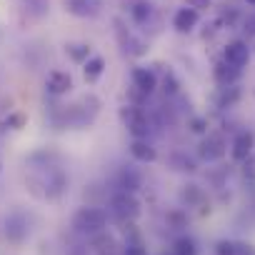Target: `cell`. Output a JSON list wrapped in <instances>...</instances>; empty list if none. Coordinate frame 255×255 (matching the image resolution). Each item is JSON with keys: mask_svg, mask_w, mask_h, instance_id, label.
Listing matches in <instances>:
<instances>
[{"mask_svg": "<svg viewBox=\"0 0 255 255\" xmlns=\"http://www.w3.org/2000/svg\"><path fill=\"white\" fill-rule=\"evenodd\" d=\"M73 228H75V233L93 238V235H98V233H103L108 228V213L103 208L85 205V208H80L73 215Z\"/></svg>", "mask_w": 255, "mask_h": 255, "instance_id": "cell-1", "label": "cell"}, {"mask_svg": "<svg viewBox=\"0 0 255 255\" xmlns=\"http://www.w3.org/2000/svg\"><path fill=\"white\" fill-rule=\"evenodd\" d=\"M120 120H123V128L133 138H148L150 135V120H148V115L140 105L128 103L125 108H120Z\"/></svg>", "mask_w": 255, "mask_h": 255, "instance_id": "cell-2", "label": "cell"}, {"mask_svg": "<svg viewBox=\"0 0 255 255\" xmlns=\"http://www.w3.org/2000/svg\"><path fill=\"white\" fill-rule=\"evenodd\" d=\"M110 213L123 220V223H133L140 215V200L135 198V193H125V190H115L110 195Z\"/></svg>", "mask_w": 255, "mask_h": 255, "instance_id": "cell-3", "label": "cell"}, {"mask_svg": "<svg viewBox=\"0 0 255 255\" xmlns=\"http://www.w3.org/2000/svg\"><path fill=\"white\" fill-rule=\"evenodd\" d=\"M228 153V140L220 133H205V138L198 143V158L203 163H218Z\"/></svg>", "mask_w": 255, "mask_h": 255, "instance_id": "cell-4", "label": "cell"}, {"mask_svg": "<svg viewBox=\"0 0 255 255\" xmlns=\"http://www.w3.org/2000/svg\"><path fill=\"white\" fill-rule=\"evenodd\" d=\"M253 150H255V133L253 130H238L235 138L230 140V158L235 163H243Z\"/></svg>", "mask_w": 255, "mask_h": 255, "instance_id": "cell-5", "label": "cell"}, {"mask_svg": "<svg viewBox=\"0 0 255 255\" xmlns=\"http://www.w3.org/2000/svg\"><path fill=\"white\" fill-rule=\"evenodd\" d=\"M223 60L243 70V68L248 65V60H250V48H248V43H245V40H230V43L223 48Z\"/></svg>", "mask_w": 255, "mask_h": 255, "instance_id": "cell-6", "label": "cell"}, {"mask_svg": "<svg viewBox=\"0 0 255 255\" xmlns=\"http://www.w3.org/2000/svg\"><path fill=\"white\" fill-rule=\"evenodd\" d=\"M130 80H133V88L140 90L145 98H150V95L158 90V75H155L150 68H133Z\"/></svg>", "mask_w": 255, "mask_h": 255, "instance_id": "cell-7", "label": "cell"}, {"mask_svg": "<svg viewBox=\"0 0 255 255\" xmlns=\"http://www.w3.org/2000/svg\"><path fill=\"white\" fill-rule=\"evenodd\" d=\"M240 68H235V65H230V63H225V60H218L215 63V68H213V78H215V83L220 85V88H228V85H238V80H240Z\"/></svg>", "mask_w": 255, "mask_h": 255, "instance_id": "cell-8", "label": "cell"}, {"mask_svg": "<svg viewBox=\"0 0 255 255\" xmlns=\"http://www.w3.org/2000/svg\"><path fill=\"white\" fill-rule=\"evenodd\" d=\"M115 28H118V40H120V45H123V50H125L128 55H145V48H148V45H145L140 38H135L133 33H128L120 20H115Z\"/></svg>", "mask_w": 255, "mask_h": 255, "instance_id": "cell-9", "label": "cell"}, {"mask_svg": "<svg viewBox=\"0 0 255 255\" xmlns=\"http://www.w3.org/2000/svg\"><path fill=\"white\" fill-rule=\"evenodd\" d=\"M128 150H130L133 160H138V163H155L158 160V150L150 145L148 138H133Z\"/></svg>", "mask_w": 255, "mask_h": 255, "instance_id": "cell-10", "label": "cell"}, {"mask_svg": "<svg viewBox=\"0 0 255 255\" xmlns=\"http://www.w3.org/2000/svg\"><path fill=\"white\" fill-rule=\"evenodd\" d=\"M115 185H118V190H125V193H138L143 185V175L135 168H120Z\"/></svg>", "mask_w": 255, "mask_h": 255, "instance_id": "cell-11", "label": "cell"}, {"mask_svg": "<svg viewBox=\"0 0 255 255\" xmlns=\"http://www.w3.org/2000/svg\"><path fill=\"white\" fill-rule=\"evenodd\" d=\"M198 23H200V13L193 10V8H188V5L180 8V10L173 15V28H175L178 33H193Z\"/></svg>", "mask_w": 255, "mask_h": 255, "instance_id": "cell-12", "label": "cell"}, {"mask_svg": "<svg viewBox=\"0 0 255 255\" xmlns=\"http://www.w3.org/2000/svg\"><path fill=\"white\" fill-rule=\"evenodd\" d=\"M45 88H48L50 95H65V93H70V88H73V78H70V73H65V70H53V73L48 75V80H45Z\"/></svg>", "mask_w": 255, "mask_h": 255, "instance_id": "cell-13", "label": "cell"}, {"mask_svg": "<svg viewBox=\"0 0 255 255\" xmlns=\"http://www.w3.org/2000/svg\"><path fill=\"white\" fill-rule=\"evenodd\" d=\"M180 203L188 208H200V213H205V193L198 185H185L180 190Z\"/></svg>", "mask_w": 255, "mask_h": 255, "instance_id": "cell-14", "label": "cell"}, {"mask_svg": "<svg viewBox=\"0 0 255 255\" xmlns=\"http://www.w3.org/2000/svg\"><path fill=\"white\" fill-rule=\"evenodd\" d=\"M103 73H105V58H103V55H90V58L83 63V75H85L88 83L100 80Z\"/></svg>", "mask_w": 255, "mask_h": 255, "instance_id": "cell-15", "label": "cell"}, {"mask_svg": "<svg viewBox=\"0 0 255 255\" xmlns=\"http://www.w3.org/2000/svg\"><path fill=\"white\" fill-rule=\"evenodd\" d=\"M5 233H8L10 240H23V238L28 235V220H25L20 213L10 215V218L5 220Z\"/></svg>", "mask_w": 255, "mask_h": 255, "instance_id": "cell-16", "label": "cell"}, {"mask_svg": "<svg viewBox=\"0 0 255 255\" xmlns=\"http://www.w3.org/2000/svg\"><path fill=\"white\" fill-rule=\"evenodd\" d=\"M65 5L73 15L78 18H88V15H95L98 13V0H65Z\"/></svg>", "mask_w": 255, "mask_h": 255, "instance_id": "cell-17", "label": "cell"}, {"mask_svg": "<svg viewBox=\"0 0 255 255\" xmlns=\"http://www.w3.org/2000/svg\"><path fill=\"white\" fill-rule=\"evenodd\" d=\"M170 168L178 170V173H198V163L188 153H183V150H178V153L170 155Z\"/></svg>", "mask_w": 255, "mask_h": 255, "instance_id": "cell-18", "label": "cell"}, {"mask_svg": "<svg viewBox=\"0 0 255 255\" xmlns=\"http://www.w3.org/2000/svg\"><path fill=\"white\" fill-rule=\"evenodd\" d=\"M240 95H243V93H240V88H238V85L220 88V90H218V98H215V105H218V108H223V110H225V108H233V105L240 100Z\"/></svg>", "mask_w": 255, "mask_h": 255, "instance_id": "cell-19", "label": "cell"}, {"mask_svg": "<svg viewBox=\"0 0 255 255\" xmlns=\"http://www.w3.org/2000/svg\"><path fill=\"white\" fill-rule=\"evenodd\" d=\"M65 53H68V58L73 60V63H85L88 58H90V45L88 43H68L65 45Z\"/></svg>", "mask_w": 255, "mask_h": 255, "instance_id": "cell-20", "label": "cell"}, {"mask_svg": "<svg viewBox=\"0 0 255 255\" xmlns=\"http://www.w3.org/2000/svg\"><path fill=\"white\" fill-rule=\"evenodd\" d=\"M130 15H133V20L138 25H145L150 20V15H153V5L148 3V0H138V3L130 8Z\"/></svg>", "mask_w": 255, "mask_h": 255, "instance_id": "cell-21", "label": "cell"}, {"mask_svg": "<svg viewBox=\"0 0 255 255\" xmlns=\"http://www.w3.org/2000/svg\"><path fill=\"white\" fill-rule=\"evenodd\" d=\"M170 253L173 255H198V245H195L193 238H178L173 243V250Z\"/></svg>", "mask_w": 255, "mask_h": 255, "instance_id": "cell-22", "label": "cell"}, {"mask_svg": "<svg viewBox=\"0 0 255 255\" xmlns=\"http://www.w3.org/2000/svg\"><path fill=\"white\" fill-rule=\"evenodd\" d=\"M163 93H165L168 98H173V95L180 93V80H178L175 73H170V70H168V75H165V80H163Z\"/></svg>", "mask_w": 255, "mask_h": 255, "instance_id": "cell-23", "label": "cell"}, {"mask_svg": "<svg viewBox=\"0 0 255 255\" xmlns=\"http://www.w3.org/2000/svg\"><path fill=\"white\" fill-rule=\"evenodd\" d=\"M188 128H190V133H195V135H205V133H208V118L193 115V118L188 120Z\"/></svg>", "mask_w": 255, "mask_h": 255, "instance_id": "cell-24", "label": "cell"}, {"mask_svg": "<svg viewBox=\"0 0 255 255\" xmlns=\"http://www.w3.org/2000/svg\"><path fill=\"white\" fill-rule=\"evenodd\" d=\"M240 165H243V178H245L248 183H255V150H253Z\"/></svg>", "mask_w": 255, "mask_h": 255, "instance_id": "cell-25", "label": "cell"}, {"mask_svg": "<svg viewBox=\"0 0 255 255\" xmlns=\"http://www.w3.org/2000/svg\"><path fill=\"white\" fill-rule=\"evenodd\" d=\"M25 3V10L30 13V15H43V13H48V0H23Z\"/></svg>", "mask_w": 255, "mask_h": 255, "instance_id": "cell-26", "label": "cell"}, {"mask_svg": "<svg viewBox=\"0 0 255 255\" xmlns=\"http://www.w3.org/2000/svg\"><path fill=\"white\" fill-rule=\"evenodd\" d=\"M120 255H148V250H145L143 243L135 238V240H128V243H125V248H123Z\"/></svg>", "mask_w": 255, "mask_h": 255, "instance_id": "cell-27", "label": "cell"}, {"mask_svg": "<svg viewBox=\"0 0 255 255\" xmlns=\"http://www.w3.org/2000/svg\"><path fill=\"white\" fill-rule=\"evenodd\" d=\"M168 223H170L175 230H183V228L188 225V215H185L183 210H173V213H168Z\"/></svg>", "mask_w": 255, "mask_h": 255, "instance_id": "cell-28", "label": "cell"}, {"mask_svg": "<svg viewBox=\"0 0 255 255\" xmlns=\"http://www.w3.org/2000/svg\"><path fill=\"white\" fill-rule=\"evenodd\" d=\"M240 28H243V33H245L248 38H255V13H248V15H243V23H240Z\"/></svg>", "mask_w": 255, "mask_h": 255, "instance_id": "cell-29", "label": "cell"}, {"mask_svg": "<svg viewBox=\"0 0 255 255\" xmlns=\"http://www.w3.org/2000/svg\"><path fill=\"white\" fill-rule=\"evenodd\" d=\"M185 5L200 13V10H208V8H213V0H185Z\"/></svg>", "mask_w": 255, "mask_h": 255, "instance_id": "cell-30", "label": "cell"}, {"mask_svg": "<svg viewBox=\"0 0 255 255\" xmlns=\"http://www.w3.org/2000/svg\"><path fill=\"white\" fill-rule=\"evenodd\" d=\"M10 125L20 128V125H23V115H15V118H10Z\"/></svg>", "mask_w": 255, "mask_h": 255, "instance_id": "cell-31", "label": "cell"}, {"mask_svg": "<svg viewBox=\"0 0 255 255\" xmlns=\"http://www.w3.org/2000/svg\"><path fill=\"white\" fill-rule=\"evenodd\" d=\"M248 3H250V5H253V8H255V0H248Z\"/></svg>", "mask_w": 255, "mask_h": 255, "instance_id": "cell-32", "label": "cell"}, {"mask_svg": "<svg viewBox=\"0 0 255 255\" xmlns=\"http://www.w3.org/2000/svg\"><path fill=\"white\" fill-rule=\"evenodd\" d=\"M163 255H173V253H163Z\"/></svg>", "mask_w": 255, "mask_h": 255, "instance_id": "cell-33", "label": "cell"}]
</instances>
